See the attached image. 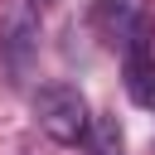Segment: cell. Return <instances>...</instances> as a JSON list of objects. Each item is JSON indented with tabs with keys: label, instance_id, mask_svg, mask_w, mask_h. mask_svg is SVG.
I'll return each mask as SVG.
<instances>
[{
	"label": "cell",
	"instance_id": "obj_1",
	"mask_svg": "<svg viewBox=\"0 0 155 155\" xmlns=\"http://www.w3.org/2000/svg\"><path fill=\"white\" fill-rule=\"evenodd\" d=\"M34 121L48 140L58 145H78L87 140L92 131V111H87V97L73 87V82H44L34 92Z\"/></svg>",
	"mask_w": 155,
	"mask_h": 155
},
{
	"label": "cell",
	"instance_id": "obj_2",
	"mask_svg": "<svg viewBox=\"0 0 155 155\" xmlns=\"http://www.w3.org/2000/svg\"><path fill=\"white\" fill-rule=\"evenodd\" d=\"M92 34L126 53L140 34H150V5L145 0H92Z\"/></svg>",
	"mask_w": 155,
	"mask_h": 155
},
{
	"label": "cell",
	"instance_id": "obj_3",
	"mask_svg": "<svg viewBox=\"0 0 155 155\" xmlns=\"http://www.w3.org/2000/svg\"><path fill=\"white\" fill-rule=\"evenodd\" d=\"M121 78H126V92L136 107L155 111V29L140 34L126 53H121Z\"/></svg>",
	"mask_w": 155,
	"mask_h": 155
},
{
	"label": "cell",
	"instance_id": "obj_4",
	"mask_svg": "<svg viewBox=\"0 0 155 155\" xmlns=\"http://www.w3.org/2000/svg\"><path fill=\"white\" fill-rule=\"evenodd\" d=\"M34 53H39V29H34L29 15H19V19L10 24V39H5V82H19V78L29 73Z\"/></svg>",
	"mask_w": 155,
	"mask_h": 155
},
{
	"label": "cell",
	"instance_id": "obj_5",
	"mask_svg": "<svg viewBox=\"0 0 155 155\" xmlns=\"http://www.w3.org/2000/svg\"><path fill=\"white\" fill-rule=\"evenodd\" d=\"M87 155H126V136H121V121L116 116H92Z\"/></svg>",
	"mask_w": 155,
	"mask_h": 155
},
{
	"label": "cell",
	"instance_id": "obj_6",
	"mask_svg": "<svg viewBox=\"0 0 155 155\" xmlns=\"http://www.w3.org/2000/svg\"><path fill=\"white\" fill-rule=\"evenodd\" d=\"M34 5H53V0H34Z\"/></svg>",
	"mask_w": 155,
	"mask_h": 155
}]
</instances>
